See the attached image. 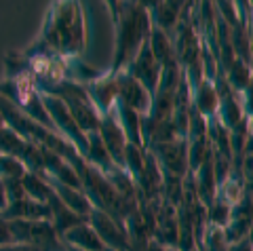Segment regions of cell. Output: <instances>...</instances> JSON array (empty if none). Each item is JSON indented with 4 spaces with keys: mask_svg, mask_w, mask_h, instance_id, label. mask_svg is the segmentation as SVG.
Segmentation results:
<instances>
[{
    "mask_svg": "<svg viewBox=\"0 0 253 251\" xmlns=\"http://www.w3.org/2000/svg\"><path fill=\"white\" fill-rule=\"evenodd\" d=\"M86 46V21L83 4L55 2L49 6L42 32L34 49L26 55H51L63 61L78 59Z\"/></svg>",
    "mask_w": 253,
    "mask_h": 251,
    "instance_id": "obj_1",
    "label": "cell"
},
{
    "mask_svg": "<svg viewBox=\"0 0 253 251\" xmlns=\"http://www.w3.org/2000/svg\"><path fill=\"white\" fill-rule=\"evenodd\" d=\"M116 23V41H114V57L110 74L125 72L131 61L137 57L139 51L150 42L152 34V17L148 4L139 2H114L110 4Z\"/></svg>",
    "mask_w": 253,
    "mask_h": 251,
    "instance_id": "obj_2",
    "label": "cell"
},
{
    "mask_svg": "<svg viewBox=\"0 0 253 251\" xmlns=\"http://www.w3.org/2000/svg\"><path fill=\"white\" fill-rule=\"evenodd\" d=\"M41 93H49V95H55L57 99H61L63 104L68 106V110L72 112L74 121L78 123V127L83 129V133L91 135V133H97L101 127V119L104 116L99 114V110L95 108V104L91 101L89 93H86V87L81 83L74 81H55V83H46L36 87Z\"/></svg>",
    "mask_w": 253,
    "mask_h": 251,
    "instance_id": "obj_3",
    "label": "cell"
},
{
    "mask_svg": "<svg viewBox=\"0 0 253 251\" xmlns=\"http://www.w3.org/2000/svg\"><path fill=\"white\" fill-rule=\"evenodd\" d=\"M42 101H44L46 112H49L51 121L55 125V131H57L61 137H66L68 142L81 152V156H86V150H89V135L83 133V129L78 127V123L74 121V116L68 110V106L55 95H49V93H42Z\"/></svg>",
    "mask_w": 253,
    "mask_h": 251,
    "instance_id": "obj_4",
    "label": "cell"
},
{
    "mask_svg": "<svg viewBox=\"0 0 253 251\" xmlns=\"http://www.w3.org/2000/svg\"><path fill=\"white\" fill-rule=\"evenodd\" d=\"M148 152L154 156L163 175L186 179L190 175V154H188V139H173V142L156 144L148 148Z\"/></svg>",
    "mask_w": 253,
    "mask_h": 251,
    "instance_id": "obj_5",
    "label": "cell"
},
{
    "mask_svg": "<svg viewBox=\"0 0 253 251\" xmlns=\"http://www.w3.org/2000/svg\"><path fill=\"white\" fill-rule=\"evenodd\" d=\"M89 224L95 228V232L99 234V239L104 241V245L110 251H133L126 226L121 219H116L114 215L93 207L91 215H89Z\"/></svg>",
    "mask_w": 253,
    "mask_h": 251,
    "instance_id": "obj_6",
    "label": "cell"
},
{
    "mask_svg": "<svg viewBox=\"0 0 253 251\" xmlns=\"http://www.w3.org/2000/svg\"><path fill=\"white\" fill-rule=\"evenodd\" d=\"M116 76V87H118V101H123L129 108H133L141 116H148L154 104V95L150 93L137 78H133L129 72H118Z\"/></svg>",
    "mask_w": 253,
    "mask_h": 251,
    "instance_id": "obj_7",
    "label": "cell"
},
{
    "mask_svg": "<svg viewBox=\"0 0 253 251\" xmlns=\"http://www.w3.org/2000/svg\"><path fill=\"white\" fill-rule=\"evenodd\" d=\"M126 72L133 78H137L152 95H156L158 84H161V78H163V66L158 64V59L154 57L150 44H146L144 49L139 51V55L131 61V66L126 68Z\"/></svg>",
    "mask_w": 253,
    "mask_h": 251,
    "instance_id": "obj_8",
    "label": "cell"
},
{
    "mask_svg": "<svg viewBox=\"0 0 253 251\" xmlns=\"http://www.w3.org/2000/svg\"><path fill=\"white\" fill-rule=\"evenodd\" d=\"M97 133H99L104 146L108 148V152H110V156H112L114 165L123 169L125 167V150H126V146H129V139H126L125 131H123L121 123H118L114 112H110V114H106L104 119H101V127H99Z\"/></svg>",
    "mask_w": 253,
    "mask_h": 251,
    "instance_id": "obj_9",
    "label": "cell"
},
{
    "mask_svg": "<svg viewBox=\"0 0 253 251\" xmlns=\"http://www.w3.org/2000/svg\"><path fill=\"white\" fill-rule=\"evenodd\" d=\"M86 87V93H89L91 101L95 104V108L99 110L101 116H106L110 112H114V106L118 101V87H116V76L114 74H104L99 76L97 81H93Z\"/></svg>",
    "mask_w": 253,
    "mask_h": 251,
    "instance_id": "obj_10",
    "label": "cell"
},
{
    "mask_svg": "<svg viewBox=\"0 0 253 251\" xmlns=\"http://www.w3.org/2000/svg\"><path fill=\"white\" fill-rule=\"evenodd\" d=\"M188 9V4H179V2H161V4H148L150 17H152V26L163 30L165 34H169L171 38L175 36L177 28L184 13Z\"/></svg>",
    "mask_w": 253,
    "mask_h": 251,
    "instance_id": "obj_11",
    "label": "cell"
},
{
    "mask_svg": "<svg viewBox=\"0 0 253 251\" xmlns=\"http://www.w3.org/2000/svg\"><path fill=\"white\" fill-rule=\"evenodd\" d=\"M6 219H26V222H51V207L49 203H41L34 199H21L9 203V207L2 211Z\"/></svg>",
    "mask_w": 253,
    "mask_h": 251,
    "instance_id": "obj_12",
    "label": "cell"
},
{
    "mask_svg": "<svg viewBox=\"0 0 253 251\" xmlns=\"http://www.w3.org/2000/svg\"><path fill=\"white\" fill-rule=\"evenodd\" d=\"M192 106L196 108L203 119H215L217 112H219V93H217V87L213 81H205L199 84V87L192 89Z\"/></svg>",
    "mask_w": 253,
    "mask_h": 251,
    "instance_id": "obj_13",
    "label": "cell"
},
{
    "mask_svg": "<svg viewBox=\"0 0 253 251\" xmlns=\"http://www.w3.org/2000/svg\"><path fill=\"white\" fill-rule=\"evenodd\" d=\"M30 245L38 251H68V243L59 237L51 222H32Z\"/></svg>",
    "mask_w": 253,
    "mask_h": 251,
    "instance_id": "obj_14",
    "label": "cell"
},
{
    "mask_svg": "<svg viewBox=\"0 0 253 251\" xmlns=\"http://www.w3.org/2000/svg\"><path fill=\"white\" fill-rule=\"evenodd\" d=\"M49 207H51V224H53V228L59 232V237H63V234L70 232L72 228H76V226L89 222V217L78 215L76 211H72L66 203L57 197V194H53L51 197Z\"/></svg>",
    "mask_w": 253,
    "mask_h": 251,
    "instance_id": "obj_15",
    "label": "cell"
},
{
    "mask_svg": "<svg viewBox=\"0 0 253 251\" xmlns=\"http://www.w3.org/2000/svg\"><path fill=\"white\" fill-rule=\"evenodd\" d=\"M61 239L66 241L70 247L81 249V251H110V249L104 245V241L99 239V234L95 232V228H93L89 222L76 226V228H72L70 232L63 234Z\"/></svg>",
    "mask_w": 253,
    "mask_h": 251,
    "instance_id": "obj_16",
    "label": "cell"
},
{
    "mask_svg": "<svg viewBox=\"0 0 253 251\" xmlns=\"http://www.w3.org/2000/svg\"><path fill=\"white\" fill-rule=\"evenodd\" d=\"M114 114H116L118 123H121L126 139H129V144L146 148L144 146V137H141V119H144V116H141L139 112H135L133 108H129L126 104H123V101H116ZM146 150H148V148H146Z\"/></svg>",
    "mask_w": 253,
    "mask_h": 251,
    "instance_id": "obj_17",
    "label": "cell"
},
{
    "mask_svg": "<svg viewBox=\"0 0 253 251\" xmlns=\"http://www.w3.org/2000/svg\"><path fill=\"white\" fill-rule=\"evenodd\" d=\"M46 182H49V179H46ZM49 184L55 190V194H57V197L72 211H76V213L83 215V217L91 215L93 203H91L89 197H86V192L83 190V188H72V186H66V184H59V182H49Z\"/></svg>",
    "mask_w": 253,
    "mask_h": 251,
    "instance_id": "obj_18",
    "label": "cell"
},
{
    "mask_svg": "<svg viewBox=\"0 0 253 251\" xmlns=\"http://www.w3.org/2000/svg\"><path fill=\"white\" fill-rule=\"evenodd\" d=\"M84 159L89 165H93L95 169H99L104 175H110L116 169V165L112 161V156H110L108 148L104 146V142H101L99 133H91L89 135V150H86Z\"/></svg>",
    "mask_w": 253,
    "mask_h": 251,
    "instance_id": "obj_19",
    "label": "cell"
},
{
    "mask_svg": "<svg viewBox=\"0 0 253 251\" xmlns=\"http://www.w3.org/2000/svg\"><path fill=\"white\" fill-rule=\"evenodd\" d=\"M23 188H26V194L30 199L41 201V203H49L51 197L55 194L51 184L38 173H28L26 177H23Z\"/></svg>",
    "mask_w": 253,
    "mask_h": 251,
    "instance_id": "obj_20",
    "label": "cell"
},
{
    "mask_svg": "<svg viewBox=\"0 0 253 251\" xmlns=\"http://www.w3.org/2000/svg\"><path fill=\"white\" fill-rule=\"evenodd\" d=\"M232 203H228L226 199L215 197V201L207 207V224L209 226H217V228H226L232 215Z\"/></svg>",
    "mask_w": 253,
    "mask_h": 251,
    "instance_id": "obj_21",
    "label": "cell"
},
{
    "mask_svg": "<svg viewBox=\"0 0 253 251\" xmlns=\"http://www.w3.org/2000/svg\"><path fill=\"white\" fill-rule=\"evenodd\" d=\"M28 146V139H23L17 131H13L11 127H4L0 131V154H9L21 159L23 150Z\"/></svg>",
    "mask_w": 253,
    "mask_h": 251,
    "instance_id": "obj_22",
    "label": "cell"
},
{
    "mask_svg": "<svg viewBox=\"0 0 253 251\" xmlns=\"http://www.w3.org/2000/svg\"><path fill=\"white\" fill-rule=\"evenodd\" d=\"M199 247L205 249V251H228L230 243H228V239H226V230L217 228V226H207V230H205Z\"/></svg>",
    "mask_w": 253,
    "mask_h": 251,
    "instance_id": "obj_23",
    "label": "cell"
},
{
    "mask_svg": "<svg viewBox=\"0 0 253 251\" xmlns=\"http://www.w3.org/2000/svg\"><path fill=\"white\" fill-rule=\"evenodd\" d=\"M30 173L26 163L17 156L9 154H0V177L2 179H23Z\"/></svg>",
    "mask_w": 253,
    "mask_h": 251,
    "instance_id": "obj_24",
    "label": "cell"
},
{
    "mask_svg": "<svg viewBox=\"0 0 253 251\" xmlns=\"http://www.w3.org/2000/svg\"><path fill=\"white\" fill-rule=\"evenodd\" d=\"M13 232H11V222L0 213V247L4 245H13Z\"/></svg>",
    "mask_w": 253,
    "mask_h": 251,
    "instance_id": "obj_25",
    "label": "cell"
},
{
    "mask_svg": "<svg viewBox=\"0 0 253 251\" xmlns=\"http://www.w3.org/2000/svg\"><path fill=\"white\" fill-rule=\"evenodd\" d=\"M241 101H243V110H245V114L253 116V78H251V83L245 87V91L241 93Z\"/></svg>",
    "mask_w": 253,
    "mask_h": 251,
    "instance_id": "obj_26",
    "label": "cell"
},
{
    "mask_svg": "<svg viewBox=\"0 0 253 251\" xmlns=\"http://www.w3.org/2000/svg\"><path fill=\"white\" fill-rule=\"evenodd\" d=\"M228 251H253V237L249 234V237H245V239H241V241L230 243Z\"/></svg>",
    "mask_w": 253,
    "mask_h": 251,
    "instance_id": "obj_27",
    "label": "cell"
},
{
    "mask_svg": "<svg viewBox=\"0 0 253 251\" xmlns=\"http://www.w3.org/2000/svg\"><path fill=\"white\" fill-rule=\"evenodd\" d=\"M0 251H38V249L32 247V245H28V243H13V245L0 247Z\"/></svg>",
    "mask_w": 253,
    "mask_h": 251,
    "instance_id": "obj_28",
    "label": "cell"
},
{
    "mask_svg": "<svg viewBox=\"0 0 253 251\" xmlns=\"http://www.w3.org/2000/svg\"><path fill=\"white\" fill-rule=\"evenodd\" d=\"M9 207V194H6V186H4V179L0 177V213Z\"/></svg>",
    "mask_w": 253,
    "mask_h": 251,
    "instance_id": "obj_29",
    "label": "cell"
},
{
    "mask_svg": "<svg viewBox=\"0 0 253 251\" xmlns=\"http://www.w3.org/2000/svg\"><path fill=\"white\" fill-rule=\"evenodd\" d=\"M249 34H251V51H253V13H251V21H249Z\"/></svg>",
    "mask_w": 253,
    "mask_h": 251,
    "instance_id": "obj_30",
    "label": "cell"
},
{
    "mask_svg": "<svg viewBox=\"0 0 253 251\" xmlns=\"http://www.w3.org/2000/svg\"><path fill=\"white\" fill-rule=\"evenodd\" d=\"M6 127V121H4V116H2V112H0V131H2Z\"/></svg>",
    "mask_w": 253,
    "mask_h": 251,
    "instance_id": "obj_31",
    "label": "cell"
},
{
    "mask_svg": "<svg viewBox=\"0 0 253 251\" xmlns=\"http://www.w3.org/2000/svg\"><path fill=\"white\" fill-rule=\"evenodd\" d=\"M68 251H81V249H74V247H70V245H68Z\"/></svg>",
    "mask_w": 253,
    "mask_h": 251,
    "instance_id": "obj_32",
    "label": "cell"
},
{
    "mask_svg": "<svg viewBox=\"0 0 253 251\" xmlns=\"http://www.w3.org/2000/svg\"><path fill=\"white\" fill-rule=\"evenodd\" d=\"M251 237H253V232H251Z\"/></svg>",
    "mask_w": 253,
    "mask_h": 251,
    "instance_id": "obj_33",
    "label": "cell"
}]
</instances>
